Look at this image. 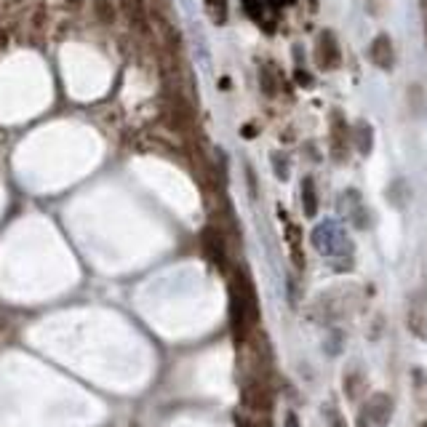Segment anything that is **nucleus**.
Instances as JSON below:
<instances>
[{"instance_id": "nucleus-1", "label": "nucleus", "mask_w": 427, "mask_h": 427, "mask_svg": "<svg viewBox=\"0 0 427 427\" xmlns=\"http://www.w3.org/2000/svg\"><path fill=\"white\" fill-rule=\"evenodd\" d=\"M230 324H233L235 342H240V344H246L251 331H254V326H259V318L254 315L251 305L246 302V296H243V291H240L235 281L230 283Z\"/></svg>"}, {"instance_id": "nucleus-2", "label": "nucleus", "mask_w": 427, "mask_h": 427, "mask_svg": "<svg viewBox=\"0 0 427 427\" xmlns=\"http://www.w3.org/2000/svg\"><path fill=\"white\" fill-rule=\"evenodd\" d=\"M240 401H243L246 409L254 411V414H267V411L273 409V393H270V387L262 379L246 382V387L240 393Z\"/></svg>"}, {"instance_id": "nucleus-3", "label": "nucleus", "mask_w": 427, "mask_h": 427, "mask_svg": "<svg viewBox=\"0 0 427 427\" xmlns=\"http://www.w3.org/2000/svg\"><path fill=\"white\" fill-rule=\"evenodd\" d=\"M201 246H203L206 259L217 267V270H227V262H230V254H227V243H224L222 233L214 230V227H206L203 235H201Z\"/></svg>"}, {"instance_id": "nucleus-4", "label": "nucleus", "mask_w": 427, "mask_h": 427, "mask_svg": "<svg viewBox=\"0 0 427 427\" xmlns=\"http://www.w3.org/2000/svg\"><path fill=\"white\" fill-rule=\"evenodd\" d=\"M406 326L417 340H427V291H417L409 299V312H406Z\"/></svg>"}, {"instance_id": "nucleus-5", "label": "nucleus", "mask_w": 427, "mask_h": 427, "mask_svg": "<svg viewBox=\"0 0 427 427\" xmlns=\"http://www.w3.org/2000/svg\"><path fill=\"white\" fill-rule=\"evenodd\" d=\"M363 417L376 427L390 425V419H393V401H390V395H385V393L371 395L369 403L363 406Z\"/></svg>"}, {"instance_id": "nucleus-6", "label": "nucleus", "mask_w": 427, "mask_h": 427, "mask_svg": "<svg viewBox=\"0 0 427 427\" xmlns=\"http://www.w3.org/2000/svg\"><path fill=\"white\" fill-rule=\"evenodd\" d=\"M315 59L324 69H337L342 65V53H340V43L334 33H321L318 37V49H315Z\"/></svg>"}, {"instance_id": "nucleus-7", "label": "nucleus", "mask_w": 427, "mask_h": 427, "mask_svg": "<svg viewBox=\"0 0 427 427\" xmlns=\"http://www.w3.org/2000/svg\"><path fill=\"white\" fill-rule=\"evenodd\" d=\"M347 139H350V128H347V123L342 118L340 112H331V155H334V160L342 163L344 160V155H347Z\"/></svg>"}, {"instance_id": "nucleus-8", "label": "nucleus", "mask_w": 427, "mask_h": 427, "mask_svg": "<svg viewBox=\"0 0 427 427\" xmlns=\"http://www.w3.org/2000/svg\"><path fill=\"white\" fill-rule=\"evenodd\" d=\"M369 56L379 69H390L393 67V43L387 35H376L371 49H369Z\"/></svg>"}, {"instance_id": "nucleus-9", "label": "nucleus", "mask_w": 427, "mask_h": 427, "mask_svg": "<svg viewBox=\"0 0 427 427\" xmlns=\"http://www.w3.org/2000/svg\"><path fill=\"white\" fill-rule=\"evenodd\" d=\"M302 211H305L308 219H312L318 214V192H315V179L312 176L302 179Z\"/></svg>"}, {"instance_id": "nucleus-10", "label": "nucleus", "mask_w": 427, "mask_h": 427, "mask_svg": "<svg viewBox=\"0 0 427 427\" xmlns=\"http://www.w3.org/2000/svg\"><path fill=\"white\" fill-rule=\"evenodd\" d=\"M289 249H291V256H294V262L302 267L305 265V256H302V249H299V230L289 224Z\"/></svg>"}, {"instance_id": "nucleus-11", "label": "nucleus", "mask_w": 427, "mask_h": 427, "mask_svg": "<svg viewBox=\"0 0 427 427\" xmlns=\"http://www.w3.org/2000/svg\"><path fill=\"white\" fill-rule=\"evenodd\" d=\"M259 83H262V91L267 94V97H275V78H273V67L270 65H265V67L259 69Z\"/></svg>"}, {"instance_id": "nucleus-12", "label": "nucleus", "mask_w": 427, "mask_h": 427, "mask_svg": "<svg viewBox=\"0 0 427 427\" xmlns=\"http://www.w3.org/2000/svg\"><path fill=\"white\" fill-rule=\"evenodd\" d=\"M358 150L363 155L371 153V126H366V123L358 126Z\"/></svg>"}, {"instance_id": "nucleus-13", "label": "nucleus", "mask_w": 427, "mask_h": 427, "mask_svg": "<svg viewBox=\"0 0 427 427\" xmlns=\"http://www.w3.org/2000/svg\"><path fill=\"white\" fill-rule=\"evenodd\" d=\"M326 411V422H328V427H347V422H344V417L340 414V409L337 406H328Z\"/></svg>"}, {"instance_id": "nucleus-14", "label": "nucleus", "mask_w": 427, "mask_h": 427, "mask_svg": "<svg viewBox=\"0 0 427 427\" xmlns=\"http://www.w3.org/2000/svg\"><path fill=\"white\" fill-rule=\"evenodd\" d=\"M358 382H360V374L344 376V393H347V398H355L358 395Z\"/></svg>"}, {"instance_id": "nucleus-15", "label": "nucleus", "mask_w": 427, "mask_h": 427, "mask_svg": "<svg viewBox=\"0 0 427 427\" xmlns=\"http://www.w3.org/2000/svg\"><path fill=\"white\" fill-rule=\"evenodd\" d=\"M206 6H208V11L214 14L217 22H222L224 19V0H206Z\"/></svg>"}, {"instance_id": "nucleus-16", "label": "nucleus", "mask_w": 427, "mask_h": 427, "mask_svg": "<svg viewBox=\"0 0 427 427\" xmlns=\"http://www.w3.org/2000/svg\"><path fill=\"white\" fill-rule=\"evenodd\" d=\"M283 427H299V417H296V411H286V417H283Z\"/></svg>"}, {"instance_id": "nucleus-17", "label": "nucleus", "mask_w": 427, "mask_h": 427, "mask_svg": "<svg viewBox=\"0 0 427 427\" xmlns=\"http://www.w3.org/2000/svg\"><path fill=\"white\" fill-rule=\"evenodd\" d=\"M238 427H270V425H254V422H249V419H240V417H238Z\"/></svg>"}, {"instance_id": "nucleus-18", "label": "nucleus", "mask_w": 427, "mask_h": 427, "mask_svg": "<svg viewBox=\"0 0 427 427\" xmlns=\"http://www.w3.org/2000/svg\"><path fill=\"white\" fill-rule=\"evenodd\" d=\"M358 427H366V417H363V414L358 417Z\"/></svg>"}]
</instances>
